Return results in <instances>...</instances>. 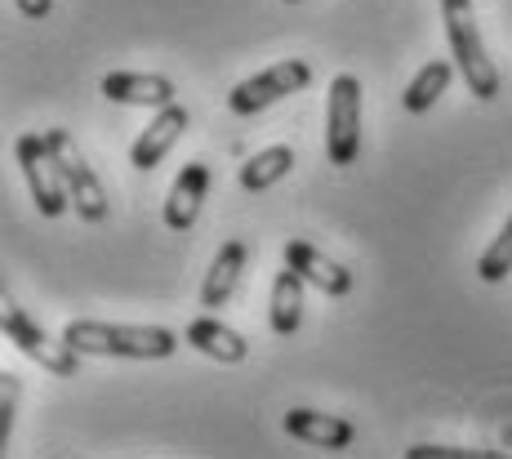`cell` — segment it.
Segmentation results:
<instances>
[{
    "label": "cell",
    "instance_id": "6da1fadb",
    "mask_svg": "<svg viewBox=\"0 0 512 459\" xmlns=\"http://www.w3.org/2000/svg\"><path fill=\"white\" fill-rule=\"evenodd\" d=\"M63 339L81 357H139L165 361L179 353V335L165 326H107V321H67Z\"/></svg>",
    "mask_w": 512,
    "mask_h": 459
},
{
    "label": "cell",
    "instance_id": "7a4b0ae2",
    "mask_svg": "<svg viewBox=\"0 0 512 459\" xmlns=\"http://www.w3.org/2000/svg\"><path fill=\"white\" fill-rule=\"evenodd\" d=\"M441 18H446L450 54H455V67H459V76H464L468 94L481 103L499 99V67L490 63L486 41H481V32H477L472 0H441Z\"/></svg>",
    "mask_w": 512,
    "mask_h": 459
},
{
    "label": "cell",
    "instance_id": "3957f363",
    "mask_svg": "<svg viewBox=\"0 0 512 459\" xmlns=\"http://www.w3.org/2000/svg\"><path fill=\"white\" fill-rule=\"evenodd\" d=\"M41 134H45L49 161H54L58 179H63L67 197L76 205V214H81L85 223H103L107 219V192H103V183H98V174L85 165V156L72 143V134L67 130H41Z\"/></svg>",
    "mask_w": 512,
    "mask_h": 459
},
{
    "label": "cell",
    "instance_id": "277c9868",
    "mask_svg": "<svg viewBox=\"0 0 512 459\" xmlns=\"http://www.w3.org/2000/svg\"><path fill=\"white\" fill-rule=\"evenodd\" d=\"M361 152V81L352 72H339L330 81L326 103V156L330 165H352Z\"/></svg>",
    "mask_w": 512,
    "mask_h": 459
},
{
    "label": "cell",
    "instance_id": "5b68a950",
    "mask_svg": "<svg viewBox=\"0 0 512 459\" xmlns=\"http://www.w3.org/2000/svg\"><path fill=\"white\" fill-rule=\"evenodd\" d=\"M308 85H312V67L303 63V58H281V63L245 76V81L228 94V107L236 116H254V112H263V107H272V103L290 99V94L308 90Z\"/></svg>",
    "mask_w": 512,
    "mask_h": 459
},
{
    "label": "cell",
    "instance_id": "8992f818",
    "mask_svg": "<svg viewBox=\"0 0 512 459\" xmlns=\"http://www.w3.org/2000/svg\"><path fill=\"white\" fill-rule=\"evenodd\" d=\"M14 161L18 170H23L27 179V192H32L36 210L45 214V219H58V214L72 205V197H67L63 179H58L54 161H49V148H45V134H18L14 143Z\"/></svg>",
    "mask_w": 512,
    "mask_h": 459
},
{
    "label": "cell",
    "instance_id": "52a82bcc",
    "mask_svg": "<svg viewBox=\"0 0 512 459\" xmlns=\"http://www.w3.org/2000/svg\"><path fill=\"white\" fill-rule=\"evenodd\" d=\"M0 308H5V339H9V344H18V353H27L32 361H41L49 375H63V379L76 375V366H81V353H76L67 339H58V344H54V339H49L45 330L14 304V299H5Z\"/></svg>",
    "mask_w": 512,
    "mask_h": 459
},
{
    "label": "cell",
    "instance_id": "ba28073f",
    "mask_svg": "<svg viewBox=\"0 0 512 459\" xmlns=\"http://www.w3.org/2000/svg\"><path fill=\"white\" fill-rule=\"evenodd\" d=\"M187 125H192V116H187L183 103H170V107H156V121L147 125V130L134 139L130 148V165L134 170H156V165L165 161V152L174 148V143L187 134Z\"/></svg>",
    "mask_w": 512,
    "mask_h": 459
},
{
    "label": "cell",
    "instance_id": "9c48e42d",
    "mask_svg": "<svg viewBox=\"0 0 512 459\" xmlns=\"http://www.w3.org/2000/svg\"><path fill=\"white\" fill-rule=\"evenodd\" d=\"M281 255H285V263H290L294 272H303V281H308V286H317L321 295L339 299V295H348V290H352V272L343 268V263L326 259L317 246H308V241H285Z\"/></svg>",
    "mask_w": 512,
    "mask_h": 459
},
{
    "label": "cell",
    "instance_id": "30bf717a",
    "mask_svg": "<svg viewBox=\"0 0 512 459\" xmlns=\"http://www.w3.org/2000/svg\"><path fill=\"white\" fill-rule=\"evenodd\" d=\"M205 192H210V165L187 161L179 170V179H174L170 197H165V228H174V232L192 228L201 205H205Z\"/></svg>",
    "mask_w": 512,
    "mask_h": 459
},
{
    "label": "cell",
    "instance_id": "8fae6325",
    "mask_svg": "<svg viewBox=\"0 0 512 459\" xmlns=\"http://www.w3.org/2000/svg\"><path fill=\"white\" fill-rule=\"evenodd\" d=\"M285 433L299 437L308 446H326V451H348L357 442V428L339 415H321V410H308V406H294L285 415Z\"/></svg>",
    "mask_w": 512,
    "mask_h": 459
},
{
    "label": "cell",
    "instance_id": "7c38bea8",
    "mask_svg": "<svg viewBox=\"0 0 512 459\" xmlns=\"http://www.w3.org/2000/svg\"><path fill=\"white\" fill-rule=\"evenodd\" d=\"M103 99L112 103H134V107H170L174 103V81L156 72H107L103 76Z\"/></svg>",
    "mask_w": 512,
    "mask_h": 459
},
{
    "label": "cell",
    "instance_id": "4fadbf2b",
    "mask_svg": "<svg viewBox=\"0 0 512 459\" xmlns=\"http://www.w3.org/2000/svg\"><path fill=\"white\" fill-rule=\"evenodd\" d=\"M245 263H250V246L245 241H228V246L214 255L210 272H205V286H201V308L219 312L228 299L236 295V286H241V272Z\"/></svg>",
    "mask_w": 512,
    "mask_h": 459
},
{
    "label": "cell",
    "instance_id": "5bb4252c",
    "mask_svg": "<svg viewBox=\"0 0 512 459\" xmlns=\"http://www.w3.org/2000/svg\"><path fill=\"white\" fill-rule=\"evenodd\" d=\"M183 339L196 348V353L223 361V366H236V361L250 357V344H245V339L236 335L232 326H223L219 317H196L192 326H187V335H183Z\"/></svg>",
    "mask_w": 512,
    "mask_h": 459
},
{
    "label": "cell",
    "instance_id": "9a60e30c",
    "mask_svg": "<svg viewBox=\"0 0 512 459\" xmlns=\"http://www.w3.org/2000/svg\"><path fill=\"white\" fill-rule=\"evenodd\" d=\"M303 272H294L290 263H285V272H277V281H272V308H268V321L272 330H277L281 339H290L294 330H299L303 321Z\"/></svg>",
    "mask_w": 512,
    "mask_h": 459
},
{
    "label": "cell",
    "instance_id": "2e32d148",
    "mask_svg": "<svg viewBox=\"0 0 512 459\" xmlns=\"http://www.w3.org/2000/svg\"><path fill=\"white\" fill-rule=\"evenodd\" d=\"M290 170H294V148H285V143L263 148V152H254L250 161L241 165V188L245 192H268L272 183H281Z\"/></svg>",
    "mask_w": 512,
    "mask_h": 459
},
{
    "label": "cell",
    "instance_id": "e0dca14e",
    "mask_svg": "<svg viewBox=\"0 0 512 459\" xmlns=\"http://www.w3.org/2000/svg\"><path fill=\"white\" fill-rule=\"evenodd\" d=\"M450 76H455V67H450L446 58H432V63H423V67H419V76L406 85V94H401L406 112H415V116H419V112H428V107L450 90Z\"/></svg>",
    "mask_w": 512,
    "mask_h": 459
},
{
    "label": "cell",
    "instance_id": "ac0fdd59",
    "mask_svg": "<svg viewBox=\"0 0 512 459\" xmlns=\"http://www.w3.org/2000/svg\"><path fill=\"white\" fill-rule=\"evenodd\" d=\"M508 272H512V214H508L504 232H499V237L486 246V255L477 259V277L490 281V286H499Z\"/></svg>",
    "mask_w": 512,
    "mask_h": 459
},
{
    "label": "cell",
    "instance_id": "d6986e66",
    "mask_svg": "<svg viewBox=\"0 0 512 459\" xmlns=\"http://www.w3.org/2000/svg\"><path fill=\"white\" fill-rule=\"evenodd\" d=\"M18 393H23L18 375H5V384H0V451H5L9 433H14V406H18Z\"/></svg>",
    "mask_w": 512,
    "mask_h": 459
},
{
    "label": "cell",
    "instance_id": "ffe728a7",
    "mask_svg": "<svg viewBox=\"0 0 512 459\" xmlns=\"http://www.w3.org/2000/svg\"><path fill=\"white\" fill-rule=\"evenodd\" d=\"M406 455L410 459H490L495 451H464V446H428V442H419V446H410Z\"/></svg>",
    "mask_w": 512,
    "mask_h": 459
},
{
    "label": "cell",
    "instance_id": "44dd1931",
    "mask_svg": "<svg viewBox=\"0 0 512 459\" xmlns=\"http://www.w3.org/2000/svg\"><path fill=\"white\" fill-rule=\"evenodd\" d=\"M18 5V14H27V18H45L49 9H54V0H14Z\"/></svg>",
    "mask_w": 512,
    "mask_h": 459
}]
</instances>
